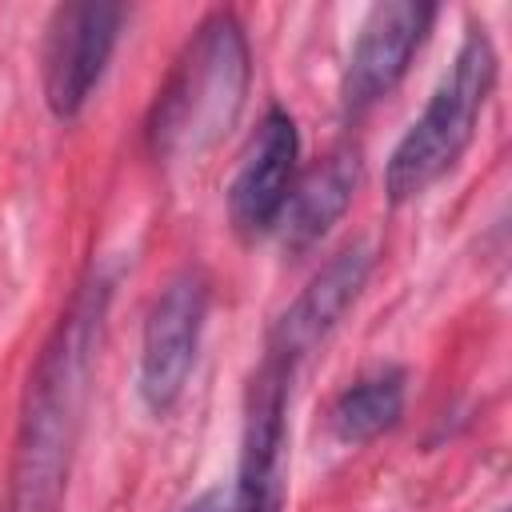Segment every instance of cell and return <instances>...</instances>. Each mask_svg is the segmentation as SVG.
Returning a JSON list of instances; mask_svg holds the SVG:
<instances>
[{
  "mask_svg": "<svg viewBox=\"0 0 512 512\" xmlns=\"http://www.w3.org/2000/svg\"><path fill=\"white\" fill-rule=\"evenodd\" d=\"M104 312L108 280L96 276L72 296L28 376L12 452V512H56L68 488Z\"/></svg>",
  "mask_w": 512,
  "mask_h": 512,
  "instance_id": "6da1fadb",
  "label": "cell"
},
{
  "mask_svg": "<svg viewBox=\"0 0 512 512\" xmlns=\"http://www.w3.org/2000/svg\"><path fill=\"white\" fill-rule=\"evenodd\" d=\"M252 56L248 36L232 12L208 16L184 44L148 116V144L156 160H196L224 140L248 96Z\"/></svg>",
  "mask_w": 512,
  "mask_h": 512,
  "instance_id": "7a4b0ae2",
  "label": "cell"
},
{
  "mask_svg": "<svg viewBox=\"0 0 512 512\" xmlns=\"http://www.w3.org/2000/svg\"><path fill=\"white\" fill-rule=\"evenodd\" d=\"M496 84V48L484 28H468L448 72L432 88L420 116L408 124L384 168V192L392 204L428 192L472 144L476 120Z\"/></svg>",
  "mask_w": 512,
  "mask_h": 512,
  "instance_id": "3957f363",
  "label": "cell"
},
{
  "mask_svg": "<svg viewBox=\"0 0 512 512\" xmlns=\"http://www.w3.org/2000/svg\"><path fill=\"white\" fill-rule=\"evenodd\" d=\"M120 24L124 8L104 0H76L52 12L44 36V100L60 120L88 104L120 40Z\"/></svg>",
  "mask_w": 512,
  "mask_h": 512,
  "instance_id": "277c9868",
  "label": "cell"
},
{
  "mask_svg": "<svg viewBox=\"0 0 512 512\" xmlns=\"http://www.w3.org/2000/svg\"><path fill=\"white\" fill-rule=\"evenodd\" d=\"M208 316V284L200 272H180L152 300L140 336V396L152 412H168L196 364Z\"/></svg>",
  "mask_w": 512,
  "mask_h": 512,
  "instance_id": "5b68a950",
  "label": "cell"
},
{
  "mask_svg": "<svg viewBox=\"0 0 512 512\" xmlns=\"http://www.w3.org/2000/svg\"><path fill=\"white\" fill-rule=\"evenodd\" d=\"M288 364L264 356L248 388L244 440H240V476L232 484L240 512H284V444H288Z\"/></svg>",
  "mask_w": 512,
  "mask_h": 512,
  "instance_id": "8992f818",
  "label": "cell"
},
{
  "mask_svg": "<svg viewBox=\"0 0 512 512\" xmlns=\"http://www.w3.org/2000/svg\"><path fill=\"white\" fill-rule=\"evenodd\" d=\"M436 8L432 4H416V0H384L376 8H368L348 64H344V80H340V96L348 112H364L372 108L380 96H388L400 76L408 72L416 48L428 36Z\"/></svg>",
  "mask_w": 512,
  "mask_h": 512,
  "instance_id": "52a82bcc",
  "label": "cell"
},
{
  "mask_svg": "<svg viewBox=\"0 0 512 512\" xmlns=\"http://www.w3.org/2000/svg\"><path fill=\"white\" fill-rule=\"evenodd\" d=\"M376 264V252L372 244L356 240L348 248H340L304 288L300 296L276 316L272 332H268V352L272 360L296 368L316 344L328 340V332L340 324V316L356 304L360 288L368 284V272Z\"/></svg>",
  "mask_w": 512,
  "mask_h": 512,
  "instance_id": "ba28073f",
  "label": "cell"
},
{
  "mask_svg": "<svg viewBox=\"0 0 512 512\" xmlns=\"http://www.w3.org/2000/svg\"><path fill=\"white\" fill-rule=\"evenodd\" d=\"M296 160H300L296 120L284 108H268L228 188V216L240 236H260L276 228L280 208L296 184Z\"/></svg>",
  "mask_w": 512,
  "mask_h": 512,
  "instance_id": "9c48e42d",
  "label": "cell"
},
{
  "mask_svg": "<svg viewBox=\"0 0 512 512\" xmlns=\"http://www.w3.org/2000/svg\"><path fill=\"white\" fill-rule=\"evenodd\" d=\"M356 184H360V156L352 148H336L320 164H312L292 184V192L280 208V220H276V236H280L284 252L300 256L312 244H320L328 236V228L348 212Z\"/></svg>",
  "mask_w": 512,
  "mask_h": 512,
  "instance_id": "30bf717a",
  "label": "cell"
},
{
  "mask_svg": "<svg viewBox=\"0 0 512 512\" xmlns=\"http://www.w3.org/2000/svg\"><path fill=\"white\" fill-rule=\"evenodd\" d=\"M404 396H408L404 368H376L332 400L328 428L340 444H368L404 416Z\"/></svg>",
  "mask_w": 512,
  "mask_h": 512,
  "instance_id": "8fae6325",
  "label": "cell"
},
{
  "mask_svg": "<svg viewBox=\"0 0 512 512\" xmlns=\"http://www.w3.org/2000/svg\"><path fill=\"white\" fill-rule=\"evenodd\" d=\"M180 512H240V504H236V492L232 488H208L192 504H184Z\"/></svg>",
  "mask_w": 512,
  "mask_h": 512,
  "instance_id": "7c38bea8",
  "label": "cell"
}]
</instances>
